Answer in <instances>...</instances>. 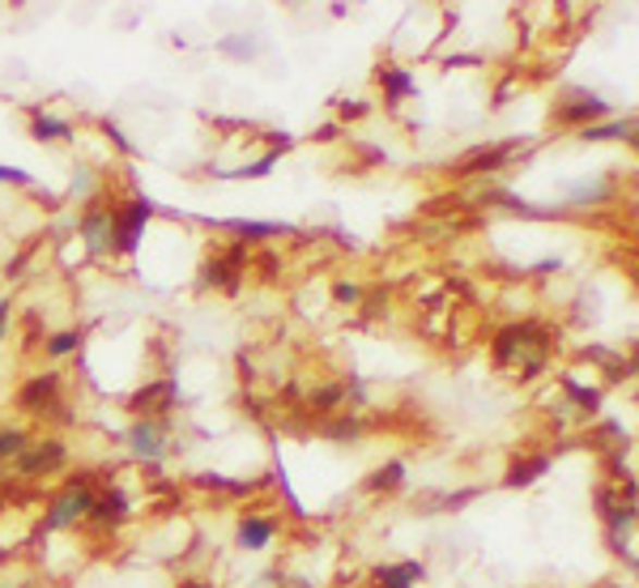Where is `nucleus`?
Returning a JSON list of instances; mask_svg holds the SVG:
<instances>
[{"mask_svg": "<svg viewBox=\"0 0 639 588\" xmlns=\"http://www.w3.org/2000/svg\"><path fill=\"white\" fill-rule=\"evenodd\" d=\"M491 358L499 371L520 367L525 376H541L550 367V333L541 324H507L494 333Z\"/></svg>", "mask_w": 639, "mask_h": 588, "instance_id": "nucleus-1", "label": "nucleus"}, {"mask_svg": "<svg viewBox=\"0 0 639 588\" xmlns=\"http://www.w3.org/2000/svg\"><path fill=\"white\" fill-rule=\"evenodd\" d=\"M95 507V482L90 474H77L69 478L64 490H56L48 503H44V520H39V534H69L77 529Z\"/></svg>", "mask_w": 639, "mask_h": 588, "instance_id": "nucleus-2", "label": "nucleus"}, {"mask_svg": "<svg viewBox=\"0 0 639 588\" xmlns=\"http://www.w3.org/2000/svg\"><path fill=\"white\" fill-rule=\"evenodd\" d=\"M128 452L149 469V478L162 474V461L171 452V418H133V427L120 436Z\"/></svg>", "mask_w": 639, "mask_h": 588, "instance_id": "nucleus-3", "label": "nucleus"}, {"mask_svg": "<svg viewBox=\"0 0 639 588\" xmlns=\"http://www.w3.org/2000/svg\"><path fill=\"white\" fill-rule=\"evenodd\" d=\"M9 465H13L17 478L44 482V478H56V474L69 465V443L60 440V436H44V440L30 436V443L22 448V456H13Z\"/></svg>", "mask_w": 639, "mask_h": 588, "instance_id": "nucleus-4", "label": "nucleus"}, {"mask_svg": "<svg viewBox=\"0 0 639 588\" xmlns=\"http://www.w3.org/2000/svg\"><path fill=\"white\" fill-rule=\"evenodd\" d=\"M636 520H639V503L636 499H623L618 494V503L601 516V525H605V546L627 563V572H636L639 559H636Z\"/></svg>", "mask_w": 639, "mask_h": 588, "instance_id": "nucleus-5", "label": "nucleus"}, {"mask_svg": "<svg viewBox=\"0 0 639 588\" xmlns=\"http://www.w3.org/2000/svg\"><path fill=\"white\" fill-rule=\"evenodd\" d=\"M184 405V392L175 376H162V380H149L128 396V414L133 418H171L175 409Z\"/></svg>", "mask_w": 639, "mask_h": 588, "instance_id": "nucleus-6", "label": "nucleus"}, {"mask_svg": "<svg viewBox=\"0 0 639 588\" xmlns=\"http://www.w3.org/2000/svg\"><path fill=\"white\" fill-rule=\"evenodd\" d=\"M149 218H153V200H149V196H133L124 209H115V244H111V252L137 256V252H142V240H146Z\"/></svg>", "mask_w": 639, "mask_h": 588, "instance_id": "nucleus-7", "label": "nucleus"}, {"mask_svg": "<svg viewBox=\"0 0 639 588\" xmlns=\"http://www.w3.org/2000/svg\"><path fill=\"white\" fill-rule=\"evenodd\" d=\"M610 115V102L592 90H567V95L554 102V120L567 124V128H589V124H601Z\"/></svg>", "mask_w": 639, "mask_h": 588, "instance_id": "nucleus-8", "label": "nucleus"}, {"mask_svg": "<svg viewBox=\"0 0 639 588\" xmlns=\"http://www.w3.org/2000/svg\"><path fill=\"white\" fill-rule=\"evenodd\" d=\"M60 389H64L60 371H39V376H30V380L17 389V409H22V414H35V418L56 414V405H64V401H60Z\"/></svg>", "mask_w": 639, "mask_h": 588, "instance_id": "nucleus-9", "label": "nucleus"}, {"mask_svg": "<svg viewBox=\"0 0 639 588\" xmlns=\"http://www.w3.org/2000/svg\"><path fill=\"white\" fill-rule=\"evenodd\" d=\"M133 494L124 487H107V490H95V507H90V525L95 529H107V534H115L120 525H128L133 520Z\"/></svg>", "mask_w": 639, "mask_h": 588, "instance_id": "nucleus-10", "label": "nucleus"}, {"mask_svg": "<svg viewBox=\"0 0 639 588\" xmlns=\"http://www.w3.org/2000/svg\"><path fill=\"white\" fill-rule=\"evenodd\" d=\"M77 235H82L90 256H107L115 244V209L111 205H86L82 222H77Z\"/></svg>", "mask_w": 639, "mask_h": 588, "instance_id": "nucleus-11", "label": "nucleus"}, {"mask_svg": "<svg viewBox=\"0 0 639 588\" xmlns=\"http://www.w3.org/2000/svg\"><path fill=\"white\" fill-rule=\"evenodd\" d=\"M278 529H282L278 516L247 507V512H239V520H235V546L247 550V554H260V550H269L278 541Z\"/></svg>", "mask_w": 639, "mask_h": 588, "instance_id": "nucleus-12", "label": "nucleus"}, {"mask_svg": "<svg viewBox=\"0 0 639 588\" xmlns=\"http://www.w3.org/2000/svg\"><path fill=\"white\" fill-rule=\"evenodd\" d=\"M427 580V563L422 559H396L371 567V585L376 588H418Z\"/></svg>", "mask_w": 639, "mask_h": 588, "instance_id": "nucleus-13", "label": "nucleus"}, {"mask_svg": "<svg viewBox=\"0 0 639 588\" xmlns=\"http://www.w3.org/2000/svg\"><path fill=\"white\" fill-rule=\"evenodd\" d=\"M239 273H244V247H231V252H222V256H213V260L205 265L200 286H213V291L235 294V286H239Z\"/></svg>", "mask_w": 639, "mask_h": 588, "instance_id": "nucleus-14", "label": "nucleus"}, {"mask_svg": "<svg viewBox=\"0 0 639 588\" xmlns=\"http://www.w3.org/2000/svg\"><path fill=\"white\" fill-rule=\"evenodd\" d=\"M550 465H554V456H550V452H529V456H516V461L507 465V474H503V487H507V490L533 487L541 474H550Z\"/></svg>", "mask_w": 639, "mask_h": 588, "instance_id": "nucleus-15", "label": "nucleus"}, {"mask_svg": "<svg viewBox=\"0 0 639 588\" xmlns=\"http://www.w3.org/2000/svg\"><path fill=\"white\" fill-rule=\"evenodd\" d=\"M73 133H77V128H73L64 115L44 111V107H35V111H30V137H35V142L56 146V142H73Z\"/></svg>", "mask_w": 639, "mask_h": 588, "instance_id": "nucleus-16", "label": "nucleus"}, {"mask_svg": "<svg viewBox=\"0 0 639 588\" xmlns=\"http://www.w3.org/2000/svg\"><path fill=\"white\" fill-rule=\"evenodd\" d=\"M376 82H380V90H384V98L389 102H405V98H414V90H418V82H414V73L409 69H401V64H380L376 69Z\"/></svg>", "mask_w": 639, "mask_h": 588, "instance_id": "nucleus-17", "label": "nucleus"}, {"mask_svg": "<svg viewBox=\"0 0 639 588\" xmlns=\"http://www.w3.org/2000/svg\"><path fill=\"white\" fill-rule=\"evenodd\" d=\"M516 146H482L474 149V154H465L460 162H456V175H487V171H499V167H507V154Z\"/></svg>", "mask_w": 639, "mask_h": 588, "instance_id": "nucleus-18", "label": "nucleus"}, {"mask_svg": "<svg viewBox=\"0 0 639 588\" xmlns=\"http://www.w3.org/2000/svg\"><path fill=\"white\" fill-rule=\"evenodd\" d=\"M563 392H567V405L576 409V414H601V405H605V389L601 384H580L576 376H563Z\"/></svg>", "mask_w": 639, "mask_h": 588, "instance_id": "nucleus-19", "label": "nucleus"}, {"mask_svg": "<svg viewBox=\"0 0 639 588\" xmlns=\"http://www.w3.org/2000/svg\"><path fill=\"white\" fill-rule=\"evenodd\" d=\"M209 226H226L239 240H269V235H291L295 226H278V222H256V218H205Z\"/></svg>", "mask_w": 639, "mask_h": 588, "instance_id": "nucleus-20", "label": "nucleus"}, {"mask_svg": "<svg viewBox=\"0 0 639 588\" xmlns=\"http://www.w3.org/2000/svg\"><path fill=\"white\" fill-rule=\"evenodd\" d=\"M405 482H409L405 461H384L380 469L367 474V490H371V494H396V490H405Z\"/></svg>", "mask_w": 639, "mask_h": 588, "instance_id": "nucleus-21", "label": "nucleus"}, {"mask_svg": "<svg viewBox=\"0 0 639 588\" xmlns=\"http://www.w3.org/2000/svg\"><path fill=\"white\" fill-rule=\"evenodd\" d=\"M631 133H636V120L627 115V120H605V124H589V128H580L576 137L580 142H631Z\"/></svg>", "mask_w": 639, "mask_h": 588, "instance_id": "nucleus-22", "label": "nucleus"}, {"mask_svg": "<svg viewBox=\"0 0 639 588\" xmlns=\"http://www.w3.org/2000/svg\"><path fill=\"white\" fill-rule=\"evenodd\" d=\"M82 342H86L82 329H56V333L44 338V354H48L51 363H60V358H73L82 350Z\"/></svg>", "mask_w": 639, "mask_h": 588, "instance_id": "nucleus-23", "label": "nucleus"}, {"mask_svg": "<svg viewBox=\"0 0 639 588\" xmlns=\"http://www.w3.org/2000/svg\"><path fill=\"white\" fill-rule=\"evenodd\" d=\"M307 405H311L316 414H337V409H345V384L342 380H333V384H316V389L307 392Z\"/></svg>", "mask_w": 639, "mask_h": 588, "instance_id": "nucleus-24", "label": "nucleus"}, {"mask_svg": "<svg viewBox=\"0 0 639 588\" xmlns=\"http://www.w3.org/2000/svg\"><path fill=\"white\" fill-rule=\"evenodd\" d=\"M197 487L222 490V494H231V499H247L251 490H260V482H244V478H222V474H197Z\"/></svg>", "mask_w": 639, "mask_h": 588, "instance_id": "nucleus-25", "label": "nucleus"}, {"mask_svg": "<svg viewBox=\"0 0 639 588\" xmlns=\"http://www.w3.org/2000/svg\"><path fill=\"white\" fill-rule=\"evenodd\" d=\"M362 418L358 414H342V418H333V422H324V440L333 443H358L362 440Z\"/></svg>", "mask_w": 639, "mask_h": 588, "instance_id": "nucleus-26", "label": "nucleus"}, {"mask_svg": "<svg viewBox=\"0 0 639 588\" xmlns=\"http://www.w3.org/2000/svg\"><path fill=\"white\" fill-rule=\"evenodd\" d=\"M572 205H597V200H610V184L601 180V175H592V180H580V184H572Z\"/></svg>", "mask_w": 639, "mask_h": 588, "instance_id": "nucleus-27", "label": "nucleus"}, {"mask_svg": "<svg viewBox=\"0 0 639 588\" xmlns=\"http://www.w3.org/2000/svg\"><path fill=\"white\" fill-rule=\"evenodd\" d=\"M30 443L26 427H0V465H9L13 456H22V448Z\"/></svg>", "mask_w": 639, "mask_h": 588, "instance_id": "nucleus-28", "label": "nucleus"}, {"mask_svg": "<svg viewBox=\"0 0 639 588\" xmlns=\"http://www.w3.org/2000/svg\"><path fill=\"white\" fill-rule=\"evenodd\" d=\"M482 494V487H465V490H452V494H443L440 503H443V512H460L465 503H474Z\"/></svg>", "mask_w": 639, "mask_h": 588, "instance_id": "nucleus-29", "label": "nucleus"}, {"mask_svg": "<svg viewBox=\"0 0 639 588\" xmlns=\"http://www.w3.org/2000/svg\"><path fill=\"white\" fill-rule=\"evenodd\" d=\"M333 298H337L342 307H358V303H362V286H354V282H337V286H333Z\"/></svg>", "mask_w": 639, "mask_h": 588, "instance_id": "nucleus-30", "label": "nucleus"}, {"mask_svg": "<svg viewBox=\"0 0 639 588\" xmlns=\"http://www.w3.org/2000/svg\"><path fill=\"white\" fill-rule=\"evenodd\" d=\"M0 184H22V188H30V184H35V175H30V171H22V167H4V162H0Z\"/></svg>", "mask_w": 639, "mask_h": 588, "instance_id": "nucleus-31", "label": "nucleus"}, {"mask_svg": "<svg viewBox=\"0 0 639 588\" xmlns=\"http://www.w3.org/2000/svg\"><path fill=\"white\" fill-rule=\"evenodd\" d=\"M218 51H235V56H256V44H251V39H222V44H218Z\"/></svg>", "mask_w": 639, "mask_h": 588, "instance_id": "nucleus-32", "label": "nucleus"}, {"mask_svg": "<svg viewBox=\"0 0 639 588\" xmlns=\"http://www.w3.org/2000/svg\"><path fill=\"white\" fill-rule=\"evenodd\" d=\"M9 320H13V298H9V294H0V342L9 338Z\"/></svg>", "mask_w": 639, "mask_h": 588, "instance_id": "nucleus-33", "label": "nucleus"}, {"mask_svg": "<svg viewBox=\"0 0 639 588\" xmlns=\"http://www.w3.org/2000/svg\"><path fill=\"white\" fill-rule=\"evenodd\" d=\"M102 133H107V137H111V142H115V146L124 149V154H133V146H128V137H124V133H120V124H111V120H102Z\"/></svg>", "mask_w": 639, "mask_h": 588, "instance_id": "nucleus-34", "label": "nucleus"}, {"mask_svg": "<svg viewBox=\"0 0 639 588\" xmlns=\"http://www.w3.org/2000/svg\"><path fill=\"white\" fill-rule=\"evenodd\" d=\"M443 64H447V69H474V64H482V60H478V56H447Z\"/></svg>", "mask_w": 639, "mask_h": 588, "instance_id": "nucleus-35", "label": "nucleus"}, {"mask_svg": "<svg viewBox=\"0 0 639 588\" xmlns=\"http://www.w3.org/2000/svg\"><path fill=\"white\" fill-rule=\"evenodd\" d=\"M558 269H563V260H558V256H554V260H538V265H533V273H558Z\"/></svg>", "mask_w": 639, "mask_h": 588, "instance_id": "nucleus-36", "label": "nucleus"}, {"mask_svg": "<svg viewBox=\"0 0 639 588\" xmlns=\"http://www.w3.org/2000/svg\"><path fill=\"white\" fill-rule=\"evenodd\" d=\"M175 588H218V585H209V580H180Z\"/></svg>", "mask_w": 639, "mask_h": 588, "instance_id": "nucleus-37", "label": "nucleus"}, {"mask_svg": "<svg viewBox=\"0 0 639 588\" xmlns=\"http://www.w3.org/2000/svg\"><path fill=\"white\" fill-rule=\"evenodd\" d=\"M592 588H627V585H592Z\"/></svg>", "mask_w": 639, "mask_h": 588, "instance_id": "nucleus-38", "label": "nucleus"}]
</instances>
